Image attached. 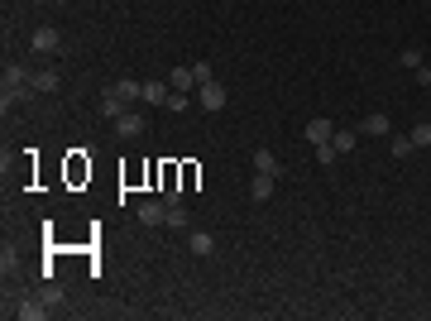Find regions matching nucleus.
<instances>
[{"mask_svg":"<svg viewBox=\"0 0 431 321\" xmlns=\"http://www.w3.org/2000/svg\"><path fill=\"white\" fill-rule=\"evenodd\" d=\"M254 173H269V178H278V173H283L278 154H273V149H254Z\"/></svg>","mask_w":431,"mask_h":321,"instance_id":"0eeeda50","label":"nucleus"},{"mask_svg":"<svg viewBox=\"0 0 431 321\" xmlns=\"http://www.w3.org/2000/svg\"><path fill=\"white\" fill-rule=\"evenodd\" d=\"M335 158H340V154H335V144H317V163H326V168H330Z\"/></svg>","mask_w":431,"mask_h":321,"instance_id":"5701e85b","label":"nucleus"},{"mask_svg":"<svg viewBox=\"0 0 431 321\" xmlns=\"http://www.w3.org/2000/svg\"><path fill=\"white\" fill-rule=\"evenodd\" d=\"M412 154H417L412 134H398V139H393V158H412Z\"/></svg>","mask_w":431,"mask_h":321,"instance_id":"6ab92c4d","label":"nucleus"},{"mask_svg":"<svg viewBox=\"0 0 431 321\" xmlns=\"http://www.w3.org/2000/svg\"><path fill=\"white\" fill-rule=\"evenodd\" d=\"M125 101H120V96H115V92H106V96H101V115H106V120H120V115H125Z\"/></svg>","mask_w":431,"mask_h":321,"instance_id":"dca6fc26","label":"nucleus"},{"mask_svg":"<svg viewBox=\"0 0 431 321\" xmlns=\"http://www.w3.org/2000/svg\"><path fill=\"white\" fill-rule=\"evenodd\" d=\"M139 225H163L168 220V202H139Z\"/></svg>","mask_w":431,"mask_h":321,"instance_id":"39448f33","label":"nucleus"},{"mask_svg":"<svg viewBox=\"0 0 431 321\" xmlns=\"http://www.w3.org/2000/svg\"><path fill=\"white\" fill-rule=\"evenodd\" d=\"M412 144H417V149H431V125H427V120L412 125Z\"/></svg>","mask_w":431,"mask_h":321,"instance_id":"412c9836","label":"nucleus"},{"mask_svg":"<svg viewBox=\"0 0 431 321\" xmlns=\"http://www.w3.org/2000/svg\"><path fill=\"white\" fill-rule=\"evenodd\" d=\"M110 92H115V96H120V101L129 106V101H139V96H144V82H134V77H120V82H115Z\"/></svg>","mask_w":431,"mask_h":321,"instance_id":"f8f14e48","label":"nucleus"},{"mask_svg":"<svg viewBox=\"0 0 431 321\" xmlns=\"http://www.w3.org/2000/svg\"><path fill=\"white\" fill-rule=\"evenodd\" d=\"M412 77H417V87H427V92H431V68H427V63H422V68H417Z\"/></svg>","mask_w":431,"mask_h":321,"instance_id":"393cba45","label":"nucleus"},{"mask_svg":"<svg viewBox=\"0 0 431 321\" xmlns=\"http://www.w3.org/2000/svg\"><path fill=\"white\" fill-rule=\"evenodd\" d=\"M398 63H403L408 72H417V68H422V48H403V53H398Z\"/></svg>","mask_w":431,"mask_h":321,"instance_id":"aec40b11","label":"nucleus"},{"mask_svg":"<svg viewBox=\"0 0 431 321\" xmlns=\"http://www.w3.org/2000/svg\"><path fill=\"white\" fill-rule=\"evenodd\" d=\"M110 125H115V134H120V139H139V134H144V115H134V110H125V115H120V120H110Z\"/></svg>","mask_w":431,"mask_h":321,"instance_id":"20e7f679","label":"nucleus"},{"mask_svg":"<svg viewBox=\"0 0 431 321\" xmlns=\"http://www.w3.org/2000/svg\"><path fill=\"white\" fill-rule=\"evenodd\" d=\"M187 249H192L197 259H211V254H216V240L207 235V230H192V235H187Z\"/></svg>","mask_w":431,"mask_h":321,"instance_id":"1a4fd4ad","label":"nucleus"},{"mask_svg":"<svg viewBox=\"0 0 431 321\" xmlns=\"http://www.w3.org/2000/svg\"><path fill=\"white\" fill-rule=\"evenodd\" d=\"M5 312H14V317H24V321H43L48 312H53V307H48L43 298H24L19 307H5Z\"/></svg>","mask_w":431,"mask_h":321,"instance_id":"f03ea898","label":"nucleus"},{"mask_svg":"<svg viewBox=\"0 0 431 321\" xmlns=\"http://www.w3.org/2000/svg\"><path fill=\"white\" fill-rule=\"evenodd\" d=\"M330 134H335V125H330L326 115H317V120H307V139H312V144H330Z\"/></svg>","mask_w":431,"mask_h":321,"instance_id":"9b49d317","label":"nucleus"},{"mask_svg":"<svg viewBox=\"0 0 431 321\" xmlns=\"http://www.w3.org/2000/svg\"><path fill=\"white\" fill-rule=\"evenodd\" d=\"M29 87H34V92H39V96H53V92H58V87H63V77H58V72H53V68H39V72H34V77H29Z\"/></svg>","mask_w":431,"mask_h":321,"instance_id":"7ed1b4c3","label":"nucleus"},{"mask_svg":"<svg viewBox=\"0 0 431 321\" xmlns=\"http://www.w3.org/2000/svg\"><path fill=\"white\" fill-rule=\"evenodd\" d=\"M163 225H168V230H187V225H192V220H187V211H182V202H178V207H168V220H163Z\"/></svg>","mask_w":431,"mask_h":321,"instance_id":"a211bd4d","label":"nucleus"},{"mask_svg":"<svg viewBox=\"0 0 431 321\" xmlns=\"http://www.w3.org/2000/svg\"><path fill=\"white\" fill-rule=\"evenodd\" d=\"M355 134H359V130H335V134H330L335 154H350V149H355Z\"/></svg>","mask_w":431,"mask_h":321,"instance_id":"f3484780","label":"nucleus"},{"mask_svg":"<svg viewBox=\"0 0 431 321\" xmlns=\"http://www.w3.org/2000/svg\"><path fill=\"white\" fill-rule=\"evenodd\" d=\"M192 77H197V87H202V82H211V63H207V58H197V63H192Z\"/></svg>","mask_w":431,"mask_h":321,"instance_id":"4be33fe9","label":"nucleus"},{"mask_svg":"<svg viewBox=\"0 0 431 321\" xmlns=\"http://www.w3.org/2000/svg\"><path fill=\"white\" fill-rule=\"evenodd\" d=\"M168 82H173V92H192V87H197L192 68H173V72H168Z\"/></svg>","mask_w":431,"mask_h":321,"instance_id":"2eb2a0df","label":"nucleus"},{"mask_svg":"<svg viewBox=\"0 0 431 321\" xmlns=\"http://www.w3.org/2000/svg\"><path fill=\"white\" fill-rule=\"evenodd\" d=\"M29 48H34V53H39V58H53V53H58V48H63V34H58V29H53V24H39V29H34V34H29Z\"/></svg>","mask_w":431,"mask_h":321,"instance_id":"f257e3e1","label":"nucleus"},{"mask_svg":"<svg viewBox=\"0 0 431 321\" xmlns=\"http://www.w3.org/2000/svg\"><path fill=\"white\" fill-rule=\"evenodd\" d=\"M278 192V178H269V173H254V183H249V197L254 202H269Z\"/></svg>","mask_w":431,"mask_h":321,"instance_id":"6e6552de","label":"nucleus"},{"mask_svg":"<svg viewBox=\"0 0 431 321\" xmlns=\"http://www.w3.org/2000/svg\"><path fill=\"white\" fill-rule=\"evenodd\" d=\"M168 110H187V92H173V96H168Z\"/></svg>","mask_w":431,"mask_h":321,"instance_id":"b1692460","label":"nucleus"},{"mask_svg":"<svg viewBox=\"0 0 431 321\" xmlns=\"http://www.w3.org/2000/svg\"><path fill=\"white\" fill-rule=\"evenodd\" d=\"M29 77H34V72H29L24 63H5V87H29Z\"/></svg>","mask_w":431,"mask_h":321,"instance_id":"4468645a","label":"nucleus"},{"mask_svg":"<svg viewBox=\"0 0 431 321\" xmlns=\"http://www.w3.org/2000/svg\"><path fill=\"white\" fill-rule=\"evenodd\" d=\"M355 130H359V134H374V139H379V134H388V130H393V120H388V115H379V110H374V115H364V120H359V125H355Z\"/></svg>","mask_w":431,"mask_h":321,"instance_id":"423d86ee","label":"nucleus"},{"mask_svg":"<svg viewBox=\"0 0 431 321\" xmlns=\"http://www.w3.org/2000/svg\"><path fill=\"white\" fill-rule=\"evenodd\" d=\"M225 106V87H220V82H202V110H220Z\"/></svg>","mask_w":431,"mask_h":321,"instance_id":"9d476101","label":"nucleus"},{"mask_svg":"<svg viewBox=\"0 0 431 321\" xmlns=\"http://www.w3.org/2000/svg\"><path fill=\"white\" fill-rule=\"evenodd\" d=\"M168 96H173V87H163V82H144V106H168Z\"/></svg>","mask_w":431,"mask_h":321,"instance_id":"ddd939ff","label":"nucleus"}]
</instances>
